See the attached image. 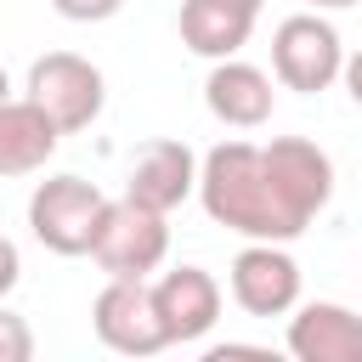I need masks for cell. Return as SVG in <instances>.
Wrapping results in <instances>:
<instances>
[{"label":"cell","mask_w":362,"mask_h":362,"mask_svg":"<svg viewBox=\"0 0 362 362\" xmlns=\"http://www.w3.org/2000/svg\"><path fill=\"white\" fill-rule=\"evenodd\" d=\"M198 198H204V215L215 226L260 238V243H288V238L305 232L288 215V204L277 198V187H272L266 158H260L255 141H221V147H209L204 164H198Z\"/></svg>","instance_id":"cell-1"},{"label":"cell","mask_w":362,"mask_h":362,"mask_svg":"<svg viewBox=\"0 0 362 362\" xmlns=\"http://www.w3.org/2000/svg\"><path fill=\"white\" fill-rule=\"evenodd\" d=\"M102 209H107V192L96 181H85V175H51L28 198V232L51 255H90Z\"/></svg>","instance_id":"cell-2"},{"label":"cell","mask_w":362,"mask_h":362,"mask_svg":"<svg viewBox=\"0 0 362 362\" xmlns=\"http://www.w3.org/2000/svg\"><path fill=\"white\" fill-rule=\"evenodd\" d=\"M170 255V221L136 198H107L102 226L90 238V260L107 277H147Z\"/></svg>","instance_id":"cell-3"},{"label":"cell","mask_w":362,"mask_h":362,"mask_svg":"<svg viewBox=\"0 0 362 362\" xmlns=\"http://www.w3.org/2000/svg\"><path fill=\"white\" fill-rule=\"evenodd\" d=\"M345 68V45L334 34V23H322L317 11H300V17H283L277 34H272V74L283 90H300V96H317L339 79Z\"/></svg>","instance_id":"cell-4"},{"label":"cell","mask_w":362,"mask_h":362,"mask_svg":"<svg viewBox=\"0 0 362 362\" xmlns=\"http://www.w3.org/2000/svg\"><path fill=\"white\" fill-rule=\"evenodd\" d=\"M102 96H107L102 68L85 62L79 51H45L28 68V102H40L62 136L68 130H90V119L102 113Z\"/></svg>","instance_id":"cell-5"},{"label":"cell","mask_w":362,"mask_h":362,"mask_svg":"<svg viewBox=\"0 0 362 362\" xmlns=\"http://www.w3.org/2000/svg\"><path fill=\"white\" fill-rule=\"evenodd\" d=\"M90 328L107 351L119 356H158L170 339L158 328V311H153V288L147 277H107V288L96 294L90 305Z\"/></svg>","instance_id":"cell-6"},{"label":"cell","mask_w":362,"mask_h":362,"mask_svg":"<svg viewBox=\"0 0 362 362\" xmlns=\"http://www.w3.org/2000/svg\"><path fill=\"white\" fill-rule=\"evenodd\" d=\"M260 158H266V175H272L277 198L288 204V215L300 226H311V215L334 198V164H328V153L317 141H305V136H272L260 147Z\"/></svg>","instance_id":"cell-7"},{"label":"cell","mask_w":362,"mask_h":362,"mask_svg":"<svg viewBox=\"0 0 362 362\" xmlns=\"http://www.w3.org/2000/svg\"><path fill=\"white\" fill-rule=\"evenodd\" d=\"M232 300L249 317H288L300 305V266L283 243H260L249 238V249H238L232 260Z\"/></svg>","instance_id":"cell-8"},{"label":"cell","mask_w":362,"mask_h":362,"mask_svg":"<svg viewBox=\"0 0 362 362\" xmlns=\"http://www.w3.org/2000/svg\"><path fill=\"white\" fill-rule=\"evenodd\" d=\"M153 311L170 345H192L221 322V283L204 266H175L153 283Z\"/></svg>","instance_id":"cell-9"},{"label":"cell","mask_w":362,"mask_h":362,"mask_svg":"<svg viewBox=\"0 0 362 362\" xmlns=\"http://www.w3.org/2000/svg\"><path fill=\"white\" fill-rule=\"evenodd\" d=\"M288 356L300 362H362V317L334 300H311L288 317Z\"/></svg>","instance_id":"cell-10"},{"label":"cell","mask_w":362,"mask_h":362,"mask_svg":"<svg viewBox=\"0 0 362 362\" xmlns=\"http://www.w3.org/2000/svg\"><path fill=\"white\" fill-rule=\"evenodd\" d=\"M192 192H198V158H192L187 141H153V147H141L124 198H136V204L170 215V209L187 204Z\"/></svg>","instance_id":"cell-11"},{"label":"cell","mask_w":362,"mask_h":362,"mask_svg":"<svg viewBox=\"0 0 362 362\" xmlns=\"http://www.w3.org/2000/svg\"><path fill=\"white\" fill-rule=\"evenodd\" d=\"M204 102L221 124L232 130H255L272 119V79L255 68V62H238V57H221L204 79Z\"/></svg>","instance_id":"cell-12"},{"label":"cell","mask_w":362,"mask_h":362,"mask_svg":"<svg viewBox=\"0 0 362 362\" xmlns=\"http://www.w3.org/2000/svg\"><path fill=\"white\" fill-rule=\"evenodd\" d=\"M62 130L51 124V113L40 102H0V175H34L45 170V158L57 153Z\"/></svg>","instance_id":"cell-13"},{"label":"cell","mask_w":362,"mask_h":362,"mask_svg":"<svg viewBox=\"0 0 362 362\" xmlns=\"http://www.w3.org/2000/svg\"><path fill=\"white\" fill-rule=\"evenodd\" d=\"M255 34V11L232 6V0H181V45L221 62V57H238Z\"/></svg>","instance_id":"cell-14"},{"label":"cell","mask_w":362,"mask_h":362,"mask_svg":"<svg viewBox=\"0 0 362 362\" xmlns=\"http://www.w3.org/2000/svg\"><path fill=\"white\" fill-rule=\"evenodd\" d=\"M34 356V334L17 311H0V362H28Z\"/></svg>","instance_id":"cell-15"},{"label":"cell","mask_w":362,"mask_h":362,"mask_svg":"<svg viewBox=\"0 0 362 362\" xmlns=\"http://www.w3.org/2000/svg\"><path fill=\"white\" fill-rule=\"evenodd\" d=\"M57 6V17H68V23H107L124 0H51Z\"/></svg>","instance_id":"cell-16"},{"label":"cell","mask_w":362,"mask_h":362,"mask_svg":"<svg viewBox=\"0 0 362 362\" xmlns=\"http://www.w3.org/2000/svg\"><path fill=\"white\" fill-rule=\"evenodd\" d=\"M17 277H23V260H17V243L11 238H0V300L17 288Z\"/></svg>","instance_id":"cell-17"},{"label":"cell","mask_w":362,"mask_h":362,"mask_svg":"<svg viewBox=\"0 0 362 362\" xmlns=\"http://www.w3.org/2000/svg\"><path fill=\"white\" fill-rule=\"evenodd\" d=\"M339 79H345V90H351V96H356V107H362V51H351V57H345Z\"/></svg>","instance_id":"cell-18"},{"label":"cell","mask_w":362,"mask_h":362,"mask_svg":"<svg viewBox=\"0 0 362 362\" xmlns=\"http://www.w3.org/2000/svg\"><path fill=\"white\" fill-rule=\"evenodd\" d=\"M305 6H328V11H339V6H356V0H305Z\"/></svg>","instance_id":"cell-19"},{"label":"cell","mask_w":362,"mask_h":362,"mask_svg":"<svg viewBox=\"0 0 362 362\" xmlns=\"http://www.w3.org/2000/svg\"><path fill=\"white\" fill-rule=\"evenodd\" d=\"M232 6H243V11H255V17H260V6H266V0H232Z\"/></svg>","instance_id":"cell-20"},{"label":"cell","mask_w":362,"mask_h":362,"mask_svg":"<svg viewBox=\"0 0 362 362\" xmlns=\"http://www.w3.org/2000/svg\"><path fill=\"white\" fill-rule=\"evenodd\" d=\"M6 96H11V85H6V68H0V102H6Z\"/></svg>","instance_id":"cell-21"}]
</instances>
